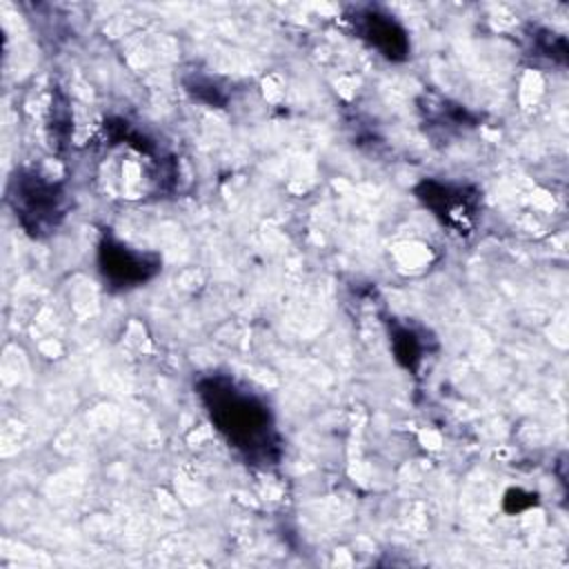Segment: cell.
I'll return each mask as SVG.
<instances>
[{
	"instance_id": "1",
	"label": "cell",
	"mask_w": 569,
	"mask_h": 569,
	"mask_svg": "<svg viewBox=\"0 0 569 569\" xmlns=\"http://www.w3.org/2000/svg\"><path fill=\"white\" fill-rule=\"evenodd\" d=\"M231 391L233 389H229L224 398H216L211 413L218 418L220 429L227 431L229 438L242 447H249V440H253L256 433H260V429L267 425V413L251 398Z\"/></svg>"
}]
</instances>
